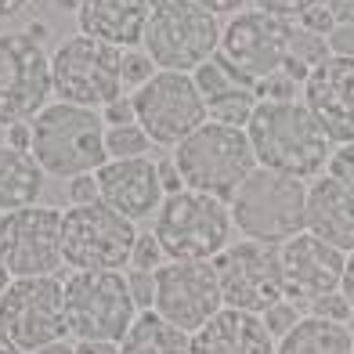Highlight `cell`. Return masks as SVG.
<instances>
[{"instance_id": "obj_1", "label": "cell", "mask_w": 354, "mask_h": 354, "mask_svg": "<svg viewBox=\"0 0 354 354\" xmlns=\"http://www.w3.org/2000/svg\"><path fill=\"white\" fill-rule=\"evenodd\" d=\"M246 134L257 167L300 177V181L318 177L333 156L329 134L304 102H257Z\"/></svg>"}, {"instance_id": "obj_2", "label": "cell", "mask_w": 354, "mask_h": 354, "mask_svg": "<svg viewBox=\"0 0 354 354\" xmlns=\"http://www.w3.org/2000/svg\"><path fill=\"white\" fill-rule=\"evenodd\" d=\"M33 123V152L44 174L51 177H73L80 174H98L109 163L105 152V120L98 109L51 102L37 112Z\"/></svg>"}, {"instance_id": "obj_3", "label": "cell", "mask_w": 354, "mask_h": 354, "mask_svg": "<svg viewBox=\"0 0 354 354\" xmlns=\"http://www.w3.org/2000/svg\"><path fill=\"white\" fill-rule=\"evenodd\" d=\"M232 221L246 239L282 246L308 232V185L300 177L257 167L232 196Z\"/></svg>"}, {"instance_id": "obj_4", "label": "cell", "mask_w": 354, "mask_h": 354, "mask_svg": "<svg viewBox=\"0 0 354 354\" xmlns=\"http://www.w3.org/2000/svg\"><path fill=\"white\" fill-rule=\"evenodd\" d=\"M174 163L192 192H206L221 203H232L239 185L257 170L250 134L224 123H203L174 149Z\"/></svg>"}, {"instance_id": "obj_5", "label": "cell", "mask_w": 354, "mask_h": 354, "mask_svg": "<svg viewBox=\"0 0 354 354\" xmlns=\"http://www.w3.org/2000/svg\"><path fill=\"white\" fill-rule=\"evenodd\" d=\"M232 206L206 192H177L156 210V239L170 261H214L232 246Z\"/></svg>"}, {"instance_id": "obj_6", "label": "cell", "mask_w": 354, "mask_h": 354, "mask_svg": "<svg viewBox=\"0 0 354 354\" xmlns=\"http://www.w3.org/2000/svg\"><path fill=\"white\" fill-rule=\"evenodd\" d=\"M221 29L217 15L199 8L196 0H167L149 15L141 51L156 62V69L196 73L221 51Z\"/></svg>"}, {"instance_id": "obj_7", "label": "cell", "mask_w": 354, "mask_h": 354, "mask_svg": "<svg viewBox=\"0 0 354 354\" xmlns=\"http://www.w3.org/2000/svg\"><path fill=\"white\" fill-rule=\"evenodd\" d=\"M51 91L58 102L102 109L123 94V51L76 33L51 51Z\"/></svg>"}, {"instance_id": "obj_8", "label": "cell", "mask_w": 354, "mask_h": 354, "mask_svg": "<svg viewBox=\"0 0 354 354\" xmlns=\"http://www.w3.org/2000/svg\"><path fill=\"white\" fill-rule=\"evenodd\" d=\"M134 243V221H127L102 199L62 214V261L76 271H120L131 264Z\"/></svg>"}, {"instance_id": "obj_9", "label": "cell", "mask_w": 354, "mask_h": 354, "mask_svg": "<svg viewBox=\"0 0 354 354\" xmlns=\"http://www.w3.org/2000/svg\"><path fill=\"white\" fill-rule=\"evenodd\" d=\"M134 311L123 271H73L66 279V322L80 340H123Z\"/></svg>"}, {"instance_id": "obj_10", "label": "cell", "mask_w": 354, "mask_h": 354, "mask_svg": "<svg viewBox=\"0 0 354 354\" xmlns=\"http://www.w3.org/2000/svg\"><path fill=\"white\" fill-rule=\"evenodd\" d=\"M131 98L138 127L152 138V145H163V149H177L188 134H196L206 123V102L192 73L159 69Z\"/></svg>"}, {"instance_id": "obj_11", "label": "cell", "mask_w": 354, "mask_h": 354, "mask_svg": "<svg viewBox=\"0 0 354 354\" xmlns=\"http://www.w3.org/2000/svg\"><path fill=\"white\" fill-rule=\"evenodd\" d=\"M51 55L19 29L0 33V127L29 123L51 98Z\"/></svg>"}, {"instance_id": "obj_12", "label": "cell", "mask_w": 354, "mask_h": 354, "mask_svg": "<svg viewBox=\"0 0 354 354\" xmlns=\"http://www.w3.org/2000/svg\"><path fill=\"white\" fill-rule=\"evenodd\" d=\"M0 326L22 351H40L55 340H66V282L55 275L11 279L0 293Z\"/></svg>"}, {"instance_id": "obj_13", "label": "cell", "mask_w": 354, "mask_h": 354, "mask_svg": "<svg viewBox=\"0 0 354 354\" xmlns=\"http://www.w3.org/2000/svg\"><path fill=\"white\" fill-rule=\"evenodd\" d=\"M214 268H217L224 308L264 315L271 304H279L286 297V289H282V250L275 243L243 239V243H235L224 253H217Z\"/></svg>"}, {"instance_id": "obj_14", "label": "cell", "mask_w": 354, "mask_h": 354, "mask_svg": "<svg viewBox=\"0 0 354 354\" xmlns=\"http://www.w3.org/2000/svg\"><path fill=\"white\" fill-rule=\"evenodd\" d=\"M0 261L11 279H40L62 268V210L22 206L0 214Z\"/></svg>"}, {"instance_id": "obj_15", "label": "cell", "mask_w": 354, "mask_h": 354, "mask_svg": "<svg viewBox=\"0 0 354 354\" xmlns=\"http://www.w3.org/2000/svg\"><path fill=\"white\" fill-rule=\"evenodd\" d=\"M224 308L214 261H167L156 271V315L196 333Z\"/></svg>"}, {"instance_id": "obj_16", "label": "cell", "mask_w": 354, "mask_h": 354, "mask_svg": "<svg viewBox=\"0 0 354 354\" xmlns=\"http://www.w3.org/2000/svg\"><path fill=\"white\" fill-rule=\"evenodd\" d=\"M293 26L297 22L275 19V15H268L261 8L239 11L228 19V26L221 29V55L257 84V80H264V76L282 73Z\"/></svg>"}, {"instance_id": "obj_17", "label": "cell", "mask_w": 354, "mask_h": 354, "mask_svg": "<svg viewBox=\"0 0 354 354\" xmlns=\"http://www.w3.org/2000/svg\"><path fill=\"white\" fill-rule=\"evenodd\" d=\"M282 250V289L286 297L300 300H318L326 293H336L344 282V264L347 253L333 250L329 243L315 239L311 232H300L293 239H286Z\"/></svg>"}, {"instance_id": "obj_18", "label": "cell", "mask_w": 354, "mask_h": 354, "mask_svg": "<svg viewBox=\"0 0 354 354\" xmlns=\"http://www.w3.org/2000/svg\"><path fill=\"white\" fill-rule=\"evenodd\" d=\"M304 105L315 112L329 141H354V58L329 55L304 80Z\"/></svg>"}, {"instance_id": "obj_19", "label": "cell", "mask_w": 354, "mask_h": 354, "mask_svg": "<svg viewBox=\"0 0 354 354\" xmlns=\"http://www.w3.org/2000/svg\"><path fill=\"white\" fill-rule=\"evenodd\" d=\"M98 177V199L112 206L127 221H145L163 206L167 192L159 185L156 159H109V163L94 174Z\"/></svg>"}, {"instance_id": "obj_20", "label": "cell", "mask_w": 354, "mask_h": 354, "mask_svg": "<svg viewBox=\"0 0 354 354\" xmlns=\"http://www.w3.org/2000/svg\"><path fill=\"white\" fill-rule=\"evenodd\" d=\"M308 232L340 253H354V188L318 174L308 185Z\"/></svg>"}, {"instance_id": "obj_21", "label": "cell", "mask_w": 354, "mask_h": 354, "mask_svg": "<svg viewBox=\"0 0 354 354\" xmlns=\"http://www.w3.org/2000/svg\"><path fill=\"white\" fill-rule=\"evenodd\" d=\"M149 15H152L149 0H84L76 11V22L84 37L112 44L120 51H131V47L145 40Z\"/></svg>"}, {"instance_id": "obj_22", "label": "cell", "mask_w": 354, "mask_h": 354, "mask_svg": "<svg viewBox=\"0 0 354 354\" xmlns=\"http://www.w3.org/2000/svg\"><path fill=\"white\" fill-rule=\"evenodd\" d=\"M192 354H275L261 315L221 308L203 329L192 333Z\"/></svg>"}, {"instance_id": "obj_23", "label": "cell", "mask_w": 354, "mask_h": 354, "mask_svg": "<svg viewBox=\"0 0 354 354\" xmlns=\"http://www.w3.org/2000/svg\"><path fill=\"white\" fill-rule=\"evenodd\" d=\"M44 167L37 163L33 152L0 145V214L22 210V206H37L44 192Z\"/></svg>"}, {"instance_id": "obj_24", "label": "cell", "mask_w": 354, "mask_h": 354, "mask_svg": "<svg viewBox=\"0 0 354 354\" xmlns=\"http://www.w3.org/2000/svg\"><path fill=\"white\" fill-rule=\"evenodd\" d=\"M275 354H354V333L340 322L308 315L279 340Z\"/></svg>"}, {"instance_id": "obj_25", "label": "cell", "mask_w": 354, "mask_h": 354, "mask_svg": "<svg viewBox=\"0 0 354 354\" xmlns=\"http://www.w3.org/2000/svg\"><path fill=\"white\" fill-rule=\"evenodd\" d=\"M120 354H192V333L170 326L156 311H141L120 340Z\"/></svg>"}, {"instance_id": "obj_26", "label": "cell", "mask_w": 354, "mask_h": 354, "mask_svg": "<svg viewBox=\"0 0 354 354\" xmlns=\"http://www.w3.org/2000/svg\"><path fill=\"white\" fill-rule=\"evenodd\" d=\"M326 58H329L326 37L308 33V29L293 26V37H289V51H286V62H282V73H286L289 80H297V84L304 87V80H308Z\"/></svg>"}, {"instance_id": "obj_27", "label": "cell", "mask_w": 354, "mask_h": 354, "mask_svg": "<svg viewBox=\"0 0 354 354\" xmlns=\"http://www.w3.org/2000/svg\"><path fill=\"white\" fill-rule=\"evenodd\" d=\"M192 80H196V87H199V94H203V102H210V98H221V94H228V91H243V87H250V91H257V84L250 76H243L228 58H224L221 51L210 58V62H203V66L192 73Z\"/></svg>"}, {"instance_id": "obj_28", "label": "cell", "mask_w": 354, "mask_h": 354, "mask_svg": "<svg viewBox=\"0 0 354 354\" xmlns=\"http://www.w3.org/2000/svg\"><path fill=\"white\" fill-rule=\"evenodd\" d=\"M257 91L243 87V91H228L221 94V98H210L206 102V120L210 123H224V127H239V131H246L253 112H257Z\"/></svg>"}, {"instance_id": "obj_29", "label": "cell", "mask_w": 354, "mask_h": 354, "mask_svg": "<svg viewBox=\"0 0 354 354\" xmlns=\"http://www.w3.org/2000/svg\"><path fill=\"white\" fill-rule=\"evenodd\" d=\"M105 152H109V159H141L152 152V138L138 123L105 127Z\"/></svg>"}, {"instance_id": "obj_30", "label": "cell", "mask_w": 354, "mask_h": 354, "mask_svg": "<svg viewBox=\"0 0 354 354\" xmlns=\"http://www.w3.org/2000/svg\"><path fill=\"white\" fill-rule=\"evenodd\" d=\"M167 264V253L159 246V239L152 232H138V243H134V253H131V268L134 271H159Z\"/></svg>"}, {"instance_id": "obj_31", "label": "cell", "mask_w": 354, "mask_h": 354, "mask_svg": "<svg viewBox=\"0 0 354 354\" xmlns=\"http://www.w3.org/2000/svg\"><path fill=\"white\" fill-rule=\"evenodd\" d=\"M156 73H159L156 62L145 55V51H138V47L123 51V87H134V91H138L141 84H149Z\"/></svg>"}, {"instance_id": "obj_32", "label": "cell", "mask_w": 354, "mask_h": 354, "mask_svg": "<svg viewBox=\"0 0 354 354\" xmlns=\"http://www.w3.org/2000/svg\"><path fill=\"white\" fill-rule=\"evenodd\" d=\"M300 318H304V315L297 311V304H289V300H279V304H271V308H268V311L261 315V322H264V329H268V336H271V340H275V336L282 340V336H286L289 329H293Z\"/></svg>"}, {"instance_id": "obj_33", "label": "cell", "mask_w": 354, "mask_h": 354, "mask_svg": "<svg viewBox=\"0 0 354 354\" xmlns=\"http://www.w3.org/2000/svg\"><path fill=\"white\" fill-rule=\"evenodd\" d=\"M297 91H300V84H297V80H289L286 73L257 80V98H261V102H297Z\"/></svg>"}, {"instance_id": "obj_34", "label": "cell", "mask_w": 354, "mask_h": 354, "mask_svg": "<svg viewBox=\"0 0 354 354\" xmlns=\"http://www.w3.org/2000/svg\"><path fill=\"white\" fill-rule=\"evenodd\" d=\"M322 4H329V0H257V8L275 15V19H286V22H297L300 15H308Z\"/></svg>"}, {"instance_id": "obj_35", "label": "cell", "mask_w": 354, "mask_h": 354, "mask_svg": "<svg viewBox=\"0 0 354 354\" xmlns=\"http://www.w3.org/2000/svg\"><path fill=\"white\" fill-rule=\"evenodd\" d=\"M311 315H315V318H329V322H340V326H347L351 315H354V308L347 304L344 293H326V297L311 300Z\"/></svg>"}, {"instance_id": "obj_36", "label": "cell", "mask_w": 354, "mask_h": 354, "mask_svg": "<svg viewBox=\"0 0 354 354\" xmlns=\"http://www.w3.org/2000/svg\"><path fill=\"white\" fill-rule=\"evenodd\" d=\"M127 286H131L134 308L141 311L156 308V271H127Z\"/></svg>"}, {"instance_id": "obj_37", "label": "cell", "mask_w": 354, "mask_h": 354, "mask_svg": "<svg viewBox=\"0 0 354 354\" xmlns=\"http://www.w3.org/2000/svg\"><path fill=\"white\" fill-rule=\"evenodd\" d=\"M326 174L336 177V181H344L347 188H354V141L347 145H336L329 163H326Z\"/></svg>"}, {"instance_id": "obj_38", "label": "cell", "mask_w": 354, "mask_h": 354, "mask_svg": "<svg viewBox=\"0 0 354 354\" xmlns=\"http://www.w3.org/2000/svg\"><path fill=\"white\" fill-rule=\"evenodd\" d=\"M98 112H102L105 127H127V123H138V116H134V98H131V94H120V98H112V102L102 105Z\"/></svg>"}, {"instance_id": "obj_39", "label": "cell", "mask_w": 354, "mask_h": 354, "mask_svg": "<svg viewBox=\"0 0 354 354\" xmlns=\"http://www.w3.org/2000/svg\"><path fill=\"white\" fill-rule=\"evenodd\" d=\"M66 196L73 206H87V203H98V177L94 174H80L66 185Z\"/></svg>"}, {"instance_id": "obj_40", "label": "cell", "mask_w": 354, "mask_h": 354, "mask_svg": "<svg viewBox=\"0 0 354 354\" xmlns=\"http://www.w3.org/2000/svg\"><path fill=\"white\" fill-rule=\"evenodd\" d=\"M297 26H300V29H308V33L329 37L333 29H336V19H333L329 4H322V8H315V11H308V15H300V19H297Z\"/></svg>"}, {"instance_id": "obj_41", "label": "cell", "mask_w": 354, "mask_h": 354, "mask_svg": "<svg viewBox=\"0 0 354 354\" xmlns=\"http://www.w3.org/2000/svg\"><path fill=\"white\" fill-rule=\"evenodd\" d=\"M326 44H329V55L354 58V26H336L333 33L326 37Z\"/></svg>"}, {"instance_id": "obj_42", "label": "cell", "mask_w": 354, "mask_h": 354, "mask_svg": "<svg viewBox=\"0 0 354 354\" xmlns=\"http://www.w3.org/2000/svg\"><path fill=\"white\" fill-rule=\"evenodd\" d=\"M156 170H159V185H163L167 196H177V192H185V181H181V170H177L174 156H170V159H156Z\"/></svg>"}, {"instance_id": "obj_43", "label": "cell", "mask_w": 354, "mask_h": 354, "mask_svg": "<svg viewBox=\"0 0 354 354\" xmlns=\"http://www.w3.org/2000/svg\"><path fill=\"white\" fill-rule=\"evenodd\" d=\"M4 145L29 152V149H33V123H15V127H8V141H4Z\"/></svg>"}, {"instance_id": "obj_44", "label": "cell", "mask_w": 354, "mask_h": 354, "mask_svg": "<svg viewBox=\"0 0 354 354\" xmlns=\"http://www.w3.org/2000/svg\"><path fill=\"white\" fill-rule=\"evenodd\" d=\"M199 8H206L210 15H239L250 0H196Z\"/></svg>"}, {"instance_id": "obj_45", "label": "cell", "mask_w": 354, "mask_h": 354, "mask_svg": "<svg viewBox=\"0 0 354 354\" xmlns=\"http://www.w3.org/2000/svg\"><path fill=\"white\" fill-rule=\"evenodd\" d=\"M336 26H354V0H329Z\"/></svg>"}, {"instance_id": "obj_46", "label": "cell", "mask_w": 354, "mask_h": 354, "mask_svg": "<svg viewBox=\"0 0 354 354\" xmlns=\"http://www.w3.org/2000/svg\"><path fill=\"white\" fill-rule=\"evenodd\" d=\"M76 354H120V347L109 344V340H80Z\"/></svg>"}, {"instance_id": "obj_47", "label": "cell", "mask_w": 354, "mask_h": 354, "mask_svg": "<svg viewBox=\"0 0 354 354\" xmlns=\"http://www.w3.org/2000/svg\"><path fill=\"white\" fill-rule=\"evenodd\" d=\"M340 293L347 297V304L354 308V253H347V264H344V282H340Z\"/></svg>"}, {"instance_id": "obj_48", "label": "cell", "mask_w": 354, "mask_h": 354, "mask_svg": "<svg viewBox=\"0 0 354 354\" xmlns=\"http://www.w3.org/2000/svg\"><path fill=\"white\" fill-rule=\"evenodd\" d=\"M26 4H29V0H0V22L11 19V15H19Z\"/></svg>"}, {"instance_id": "obj_49", "label": "cell", "mask_w": 354, "mask_h": 354, "mask_svg": "<svg viewBox=\"0 0 354 354\" xmlns=\"http://www.w3.org/2000/svg\"><path fill=\"white\" fill-rule=\"evenodd\" d=\"M33 354H76V347L66 344V340H55V344H47V347H40V351H33Z\"/></svg>"}, {"instance_id": "obj_50", "label": "cell", "mask_w": 354, "mask_h": 354, "mask_svg": "<svg viewBox=\"0 0 354 354\" xmlns=\"http://www.w3.org/2000/svg\"><path fill=\"white\" fill-rule=\"evenodd\" d=\"M0 354H22V347H19V344L11 340L4 326H0Z\"/></svg>"}, {"instance_id": "obj_51", "label": "cell", "mask_w": 354, "mask_h": 354, "mask_svg": "<svg viewBox=\"0 0 354 354\" xmlns=\"http://www.w3.org/2000/svg\"><path fill=\"white\" fill-rule=\"evenodd\" d=\"M29 37H33L37 44H44L47 40V33H51V29H47V22H29V29H26Z\"/></svg>"}, {"instance_id": "obj_52", "label": "cell", "mask_w": 354, "mask_h": 354, "mask_svg": "<svg viewBox=\"0 0 354 354\" xmlns=\"http://www.w3.org/2000/svg\"><path fill=\"white\" fill-rule=\"evenodd\" d=\"M51 4H55L58 11H73V15H76V11H80V4H84V0H51Z\"/></svg>"}, {"instance_id": "obj_53", "label": "cell", "mask_w": 354, "mask_h": 354, "mask_svg": "<svg viewBox=\"0 0 354 354\" xmlns=\"http://www.w3.org/2000/svg\"><path fill=\"white\" fill-rule=\"evenodd\" d=\"M11 286V275H8V268H4V261H0V293Z\"/></svg>"}, {"instance_id": "obj_54", "label": "cell", "mask_w": 354, "mask_h": 354, "mask_svg": "<svg viewBox=\"0 0 354 354\" xmlns=\"http://www.w3.org/2000/svg\"><path fill=\"white\" fill-rule=\"evenodd\" d=\"M149 4H152V8H159V4H167V0H149Z\"/></svg>"}]
</instances>
